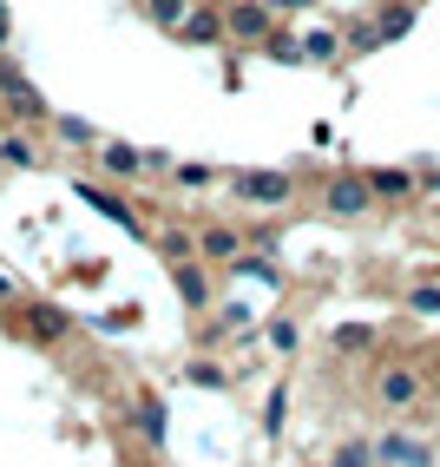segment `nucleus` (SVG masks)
<instances>
[{
  "label": "nucleus",
  "instance_id": "obj_11",
  "mask_svg": "<svg viewBox=\"0 0 440 467\" xmlns=\"http://www.w3.org/2000/svg\"><path fill=\"white\" fill-rule=\"evenodd\" d=\"M99 159H106V171H112V178L145 171V151H138V145H99Z\"/></svg>",
  "mask_w": 440,
  "mask_h": 467
},
{
  "label": "nucleus",
  "instance_id": "obj_15",
  "mask_svg": "<svg viewBox=\"0 0 440 467\" xmlns=\"http://www.w3.org/2000/svg\"><path fill=\"white\" fill-rule=\"evenodd\" d=\"M407 26H414V7H407V0H394V7H382V40H401Z\"/></svg>",
  "mask_w": 440,
  "mask_h": 467
},
{
  "label": "nucleus",
  "instance_id": "obj_5",
  "mask_svg": "<svg viewBox=\"0 0 440 467\" xmlns=\"http://www.w3.org/2000/svg\"><path fill=\"white\" fill-rule=\"evenodd\" d=\"M414 395H421V376H414V368H388V376H382V401H388V409H407Z\"/></svg>",
  "mask_w": 440,
  "mask_h": 467
},
{
  "label": "nucleus",
  "instance_id": "obj_20",
  "mask_svg": "<svg viewBox=\"0 0 440 467\" xmlns=\"http://www.w3.org/2000/svg\"><path fill=\"white\" fill-rule=\"evenodd\" d=\"M263 53H270V59H302V40H290V34H270V40H263Z\"/></svg>",
  "mask_w": 440,
  "mask_h": 467
},
{
  "label": "nucleus",
  "instance_id": "obj_4",
  "mask_svg": "<svg viewBox=\"0 0 440 467\" xmlns=\"http://www.w3.org/2000/svg\"><path fill=\"white\" fill-rule=\"evenodd\" d=\"M224 34H237V40H270L276 26H270V7L263 0H237V7L224 14Z\"/></svg>",
  "mask_w": 440,
  "mask_h": 467
},
{
  "label": "nucleus",
  "instance_id": "obj_17",
  "mask_svg": "<svg viewBox=\"0 0 440 467\" xmlns=\"http://www.w3.org/2000/svg\"><path fill=\"white\" fill-rule=\"evenodd\" d=\"M26 323H34L40 336H59V329H67V317H59L53 303H34V309H26Z\"/></svg>",
  "mask_w": 440,
  "mask_h": 467
},
{
  "label": "nucleus",
  "instance_id": "obj_13",
  "mask_svg": "<svg viewBox=\"0 0 440 467\" xmlns=\"http://www.w3.org/2000/svg\"><path fill=\"white\" fill-rule=\"evenodd\" d=\"M382 461H407V467H427V448H421V441H401V434H388V441H382Z\"/></svg>",
  "mask_w": 440,
  "mask_h": 467
},
{
  "label": "nucleus",
  "instance_id": "obj_3",
  "mask_svg": "<svg viewBox=\"0 0 440 467\" xmlns=\"http://www.w3.org/2000/svg\"><path fill=\"white\" fill-rule=\"evenodd\" d=\"M0 92H7V106H14L20 119H53V112H46V99H40V92L14 73V59H7V53H0Z\"/></svg>",
  "mask_w": 440,
  "mask_h": 467
},
{
  "label": "nucleus",
  "instance_id": "obj_22",
  "mask_svg": "<svg viewBox=\"0 0 440 467\" xmlns=\"http://www.w3.org/2000/svg\"><path fill=\"white\" fill-rule=\"evenodd\" d=\"M302 59H335V34H309L302 40Z\"/></svg>",
  "mask_w": 440,
  "mask_h": 467
},
{
  "label": "nucleus",
  "instance_id": "obj_9",
  "mask_svg": "<svg viewBox=\"0 0 440 467\" xmlns=\"http://www.w3.org/2000/svg\"><path fill=\"white\" fill-rule=\"evenodd\" d=\"M79 192H86V204H99V211L112 217V224H125V231H138V217H132V204H125V198L99 192V184H79Z\"/></svg>",
  "mask_w": 440,
  "mask_h": 467
},
{
  "label": "nucleus",
  "instance_id": "obj_1",
  "mask_svg": "<svg viewBox=\"0 0 440 467\" xmlns=\"http://www.w3.org/2000/svg\"><path fill=\"white\" fill-rule=\"evenodd\" d=\"M230 192L243 198V204H290V171H237L230 178Z\"/></svg>",
  "mask_w": 440,
  "mask_h": 467
},
{
  "label": "nucleus",
  "instance_id": "obj_27",
  "mask_svg": "<svg viewBox=\"0 0 440 467\" xmlns=\"http://www.w3.org/2000/svg\"><path fill=\"white\" fill-rule=\"evenodd\" d=\"M263 7H309V0H263Z\"/></svg>",
  "mask_w": 440,
  "mask_h": 467
},
{
  "label": "nucleus",
  "instance_id": "obj_23",
  "mask_svg": "<svg viewBox=\"0 0 440 467\" xmlns=\"http://www.w3.org/2000/svg\"><path fill=\"white\" fill-rule=\"evenodd\" d=\"M59 139H67V145H92V126H86V119H59Z\"/></svg>",
  "mask_w": 440,
  "mask_h": 467
},
{
  "label": "nucleus",
  "instance_id": "obj_10",
  "mask_svg": "<svg viewBox=\"0 0 440 467\" xmlns=\"http://www.w3.org/2000/svg\"><path fill=\"white\" fill-rule=\"evenodd\" d=\"M237 251H243V237H237V231H224V224L198 237V257H217V264H230Z\"/></svg>",
  "mask_w": 440,
  "mask_h": 467
},
{
  "label": "nucleus",
  "instance_id": "obj_14",
  "mask_svg": "<svg viewBox=\"0 0 440 467\" xmlns=\"http://www.w3.org/2000/svg\"><path fill=\"white\" fill-rule=\"evenodd\" d=\"M368 184H374V198H407V192H414L407 171H368Z\"/></svg>",
  "mask_w": 440,
  "mask_h": 467
},
{
  "label": "nucleus",
  "instance_id": "obj_21",
  "mask_svg": "<svg viewBox=\"0 0 440 467\" xmlns=\"http://www.w3.org/2000/svg\"><path fill=\"white\" fill-rule=\"evenodd\" d=\"M0 159H7V165H34V145H26V139H0Z\"/></svg>",
  "mask_w": 440,
  "mask_h": 467
},
{
  "label": "nucleus",
  "instance_id": "obj_6",
  "mask_svg": "<svg viewBox=\"0 0 440 467\" xmlns=\"http://www.w3.org/2000/svg\"><path fill=\"white\" fill-rule=\"evenodd\" d=\"M171 284H178V296L191 303V309L210 303V284H204V270H198V264H171Z\"/></svg>",
  "mask_w": 440,
  "mask_h": 467
},
{
  "label": "nucleus",
  "instance_id": "obj_19",
  "mask_svg": "<svg viewBox=\"0 0 440 467\" xmlns=\"http://www.w3.org/2000/svg\"><path fill=\"white\" fill-rule=\"evenodd\" d=\"M368 342H374V329H368V323H349V329H335V349H349V356H355V349H368Z\"/></svg>",
  "mask_w": 440,
  "mask_h": 467
},
{
  "label": "nucleus",
  "instance_id": "obj_26",
  "mask_svg": "<svg viewBox=\"0 0 440 467\" xmlns=\"http://www.w3.org/2000/svg\"><path fill=\"white\" fill-rule=\"evenodd\" d=\"M270 342H276V349H296V323L276 317V323H270Z\"/></svg>",
  "mask_w": 440,
  "mask_h": 467
},
{
  "label": "nucleus",
  "instance_id": "obj_24",
  "mask_svg": "<svg viewBox=\"0 0 440 467\" xmlns=\"http://www.w3.org/2000/svg\"><path fill=\"white\" fill-rule=\"evenodd\" d=\"M282 415H290V395L276 389V395H270V415H263V428H270V434H282Z\"/></svg>",
  "mask_w": 440,
  "mask_h": 467
},
{
  "label": "nucleus",
  "instance_id": "obj_18",
  "mask_svg": "<svg viewBox=\"0 0 440 467\" xmlns=\"http://www.w3.org/2000/svg\"><path fill=\"white\" fill-rule=\"evenodd\" d=\"M374 47H382V20H362L349 34V53H374Z\"/></svg>",
  "mask_w": 440,
  "mask_h": 467
},
{
  "label": "nucleus",
  "instance_id": "obj_28",
  "mask_svg": "<svg viewBox=\"0 0 440 467\" xmlns=\"http://www.w3.org/2000/svg\"><path fill=\"white\" fill-rule=\"evenodd\" d=\"M0 47H7V7H0Z\"/></svg>",
  "mask_w": 440,
  "mask_h": 467
},
{
  "label": "nucleus",
  "instance_id": "obj_7",
  "mask_svg": "<svg viewBox=\"0 0 440 467\" xmlns=\"http://www.w3.org/2000/svg\"><path fill=\"white\" fill-rule=\"evenodd\" d=\"M217 34H224V14H204V7H198L191 20L178 26V40H184V47H210Z\"/></svg>",
  "mask_w": 440,
  "mask_h": 467
},
{
  "label": "nucleus",
  "instance_id": "obj_2",
  "mask_svg": "<svg viewBox=\"0 0 440 467\" xmlns=\"http://www.w3.org/2000/svg\"><path fill=\"white\" fill-rule=\"evenodd\" d=\"M322 204H329L335 217H362V211L374 204V184H368L362 171H342V178H329V192H322Z\"/></svg>",
  "mask_w": 440,
  "mask_h": 467
},
{
  "label": "nucleus",
  "instance_id": "obj_16",
  "mask_svg": "<svg viewBox=\"0 0 440 467\" xmlns=\"http://www.w3.org/2000/svg\"><path fill=\"white\" fill-rule=\"evenodd\" d=\"M407 309H414V317H440V284H414L407 290Z\"/></svg>",
  "mask_w": 440,
  "mask_h": 467
},
{
  "label": "nucleus",
  "instance_id": "obj_25",
  "mask_svg": "<svg viewBox=\"0 0 440 467\" xmlns=\"http://www.w3.org/2000/svg\"><path fill=\"white\" fill-rule=\"evenodd\" d=\"M368 454H374V448H362V441H349V448H342V454H335L329 467H368Z\"/></svg>",
  "mask_w": 440,
  "mask_h": 467
},
{
  "label": "nucleus",
  "instance_id": "obj_12",
  "mask_svg": "<svg viewBox=\"0 0 440 467\" xmlns=\"http://www.w3.org/2000/svg\"><path fill=\"white\" fill-rule=\"evenodd\" d=\"M138 434H145V441H165V409H159V395L138 401Z\"/></svg>",
  "mask_w": 440,
  "mask_h": 467
},
{
  "label": "nucleus",
  "instance_id": "obj_8",
  "mask_svg": "<svg viewBox=\"0 0 440 467\" xmlns=\"http://www.w3.org/2000/svg\"><path fill=\"white\" fill-rule=\"evenodd\" d=\"M145 14H151V26H165V34H178V26L191 20L198 7H191V0H145Z\"/></svg>",
  "mask_w": 440,
  "mask_h": 467
}]
</instances>
